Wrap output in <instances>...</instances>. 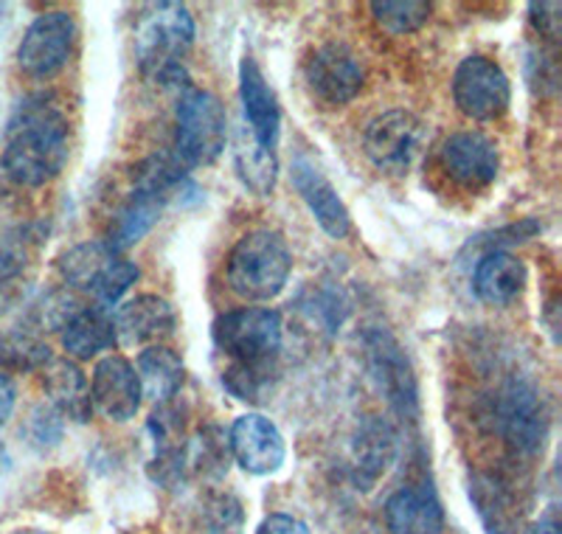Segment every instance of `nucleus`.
I'll return each instance as SVG.
<instances>
[{
	"instance_id": "393cba45",
	"label": "nucleus",
	"mask_w": 562,
	"mask_h": 534,
	"mask_svg": "<svg viewBox=\"0 0 562 534\" xmlns=\"http://www.w3.org/2000/svg\"><path fill=\"white\" fill-rule=\"evenodd\" d=\"M234 166H237L239 180L254 194H259V198L273 194L276 180H279V155H276V149L262 147L245 124L234 135Z\"/></svg>"
},
{
	"instance_id": "a878e982",
	"label": "nucleus",
	"mask_w": 562,
	"mask_h": 534,
	"mask_svg": "<svg viewBox=\"0 0 562 534\" xmlns=\"http://www.w3.org/2000/svg\"><path fill=\"white\" fill-rule=\"evenodd\" d=\"M228 440L220 427H203L189 445H183V467L200 476H223L228 470Z\"/></svg>"
},
{
	"instance_id": "6e6552de",
	"label": "nucleus",
	"mask_w": 562,
	"mask_h": 534,
	"mask_svg": "<svg viewBox=\"0 0 562 534\" xmlns=\"http://www.w3.org/2000/svg\"><path fill=\"white\" fill-rule=\"evenodd\" d=\"M428 141V130L411 110H385L363 133L366 158L391 175L408 173Z\"/></svg>"
},
{
	"instance_id": "7ed1b4c3",
	"label": "nucleus",
	"mask_w": 562,
	"mask_h": 534,
	"mask_svg": "<svg viewBox=\"0 0 562 534\" xmlns=\"http://www.w3.org/2000/svg\"><path fill=\"white\" fill-rule=\"evenodd\" d=\"M194 18L183 3H155L140 14L133 32V52L140 74L155 85H189L186 57L194 45Z\"/></svg>"
},
{
	"instance_id": "9d476101",
	"label": "nucleus",
	"mask_w": 562,
	"mask_h": 534,
	"mask_svg": "<svg viewBox=\"0 0 562 534\" xmlns=\"http://www.w3.org/2000/svg\"><path fill=\"white\" fill-rule=\"evenodd\" d=\"M77 45V20L74 14L54 9L32 20L18 45L20 70L32 79H48L68 65Z\"/></svg>"
},
{
	"instance_id": "1a4fd4ad",
	"label": "nucleus",
	"mask_w": 562,
	"mask_h": 534,
	"mask_svg": "<svg viewBox=\"0 0 562 534\" xmlns=\"http://www.w3.org/2000/svg\"><path fill=\"white\" fill-rule=\"evenodd\" d=\"M453 99L461 115L473 121H495L509 110L512 82L506 70L484 54L461 59L453 74Z\"/></svg>"
},
{
	"instance_id": "20e7f679",
	"label": "nucleus",
	"mask_w": 562,
	"mask_h": 534,
	"mask_svg": "<svg viewBox=\"0 0 562 534\" xmlns=\"http://www.w3.org/2000/svg\"><path fill=\"white\" fill-rule=\"evenodd\" d=\"M293 251L279 231H248L228 256V287L245 301H270L288 287Z\"/></svg>"
},
{
	"instance_id": "6ab92c4d",
	"label": "nucleus",
	"mask_w": 562,
	"mask_h": 534,
	"mask_svg": "<svg viewBox=\"0 0 562 534\" xmlns=\"http://www.w3.org/2000/svg\"><path fill=\"white\" fill-rule=\"evenodd\" d=\"M385 526L391 534H441L445 509L430 487L411 483L385 501Z\"/></svg>"
},
{
	"instance_id": "423d86ee",
	"label": "nucleus",
	"mask_w": 562,
	"mask_h": 534,
	"mask_svg": "<svg viewBox=\"0 0 562 534\" xmlns=\"http://www.w3.org/2000/svg\"><path fill=\"white\" fill-rule=\"evenodd\" d=\"M59 276L74 290H82L97 299V304L113 307L122 301L130 287L138 281V267L122 254H115L108 242H79L59 254Z\"/></svg>"
},
{
	"instance_id": "f03ea898",
	"label": "nucleus",
	"mask_w": 562,
	"mask_h": 534,
	"mask_svg": "<svg viewBox=\"0 0 562 534\" xmlns=\"http://www.w3.org/2000/svg\"><path fill=\"white\" fill-rule=\"evenodd\" d=\"M68 164V119L52 96H29L14 110L3 147V173L20 186L52 183Z\"/></svg>"
},
{
	"instance_id": "412c9836",
	"label": "nucleus",
	"mask_w": 562,
	"mask_h": 534,
	"mask_svg": "<svg viewBox=\"0 0 562 534\" xmlns=\"http://www.w3.org/2000/svg\"><path fill=\"white\" fill-rule=\"evenodd\" d=\"M396 436L389 422L369 420L351 442V481L358 490H371L394 461Z\"/></svg>"
},
{
	"instance_id": "4be33fe9",
	"label": "nucleus",
	"mask_w": 562,
	"mask_h": 534,
	"mask_svg": "<svg viewBox=\"0 0 562 534\" xmlns=\"http://www.w3.org/2000/svg\"><path fill=\"white\" fill-rule=\"evenodd\" d=\"M40 371H43L48 402L59 414L74 422H88L93 414V402H90L88 377L82 375L77 363L70 357H52Z\"/></svg>"
},
{
	"instance_id": "b1692460",
	"label": "nucleus",
	"mask_w": 562,
	"mask_h": 534,
	"mask_svg": "<svg viewBox=\"0 0 562 534\" xmlns=\"http://www.w3.org/2000/svg\"><path fill=\"white\" fill-rule=\"evenodd\" d=\"M140 382V391L144 397H149L158 405H167L175 394L183 386L186 366L180 360L178 352H172L169 346H147V349L138 355V369H135Z\"/></svg>"
},
{
	"instance_id": "a211bd4d",
	"label": "nucleus",
	"mask_w": 562,
	"mask_h": 534,
	"mask_svg": "<svg viewBox=\"0 0 562 534\" xmlns=\"http://www.w3.org/2000/svg\"><path fill=\"white\" fill-rule=\"evenodd\" d=\"M115 341L124 346H158L160 341L175 335L178 330V312L160 296L144 293L124 301L113 312Z\"/></svg>"
},
{
	"instance_id": "bb28decb",
	"label": "nucleus",
	"mask_w": 562,
	"mask_h": 534,
	"mask_svg": "<svg viewBox=\"0 0 562 534\" xmlns=\"http://www.w3.org/2000/svg\"><path fill=\"white\" fill-rule=\"evenodd\" d=\"M430 12L434 7L425 0H374L371 3V14L378 20V26L394 37L419 32L430 20Z\"/></svg>"
},
{
	"instance_id": "f8f14e48",
	"label": "nucleus",
	"mask_w": 562,
	"mask_h": 534,
	"mask_svg": "<svg viewBox=\"0 0 562 534\" xmlns=\"http://www.w3.org/2000/svg\"><path fill=\"white\" fill-rule=\"evenodd\" d=\"M304 77L310 93L326 108H344L366 85L363 63L344 43H326L315 48L304 65Z\"/></svg>"
},
{
	"instance_id": "72a5a7b5",
	"label": "nucleus",
	"mask_w": 562,
	"mask_h": 534,
	"mask_svg": "<svg viewBox=\"0 0 562 534\" xmlns=\"http://www.w3.org/2000/svg\"><path fill=\"white\" fill-rule=\"evenodd\" d=\"M14 405H18V386L9 375H0V427L14 414Z\"/></svg>"
},
{
	"instance_id": "0eeeda50",
	"label": "nucleus",
	"mask_w": 562,
	"mask_h": 534,
	"mask_svg": "<svg viewBox=\"0 0 562 534\" xmlns=\"http://www.w3.org/2000/svg\"><path fill=\"white\" fill-rule=\"evenodd\" d=\"M495 427L515 456L531 458L543 453L549 436V411L543 394L529 380H509L495 402Z\"/></svg>"
},
{
	"instance_id": "cd10ccee",
	"label": "nucleus",
	"mask_w": 562,
	"mask_h": 534,
	"mask_svg": "<svg viewBox=\"0 0 562 534\" xmlns=\"http://www.w3.org/2000/svg\"><path fill=\"white\" fill-rule=\"evenodd\" d=\"M479 515L484 521L486 534H515V515H512V501L506 490L492 478H479L475 487H470Z\"/></svg>"
},
{
	"instance_id": "c85d7f7f",
	"label": "nucleus",
	"mask_w": 562,
	"mask_h": 534,
	"mask_svg": "<svg viewBox=\"0 0 562 534\" xmlns=\"http://www.w3.org/2000/svg\"><path fill=\"white\" fill-rule=\"evenodd\" d=\"M26 436L37 450H52L65 436V416L59 414L52 402H43L29 414Z\"/></svg>"
},
{
	"instance_id": "f704fd0d",
	"label": "nucleus",
	"mask_w": 562,
	"mask_h": 534,
	"mask_svg": "<svg viewBox=\"0 0 562 534\" xmlns=\"http://www.w3.org/2000/svg\"><path fill=\"white\" fill-rule=\"evenodd\" d=\"M524 534H560V523L554 518H540L537 523H531Z\"/></svg>"
},
{
	"instance_id": "f3484780",
	"label": "nucleus",
	"mask_w": 562,
	"mask_h": 534,
	"mask_svg": "<svg viewBox=\"0 0 562 534\" xmlns=\"http://www.w3.org/2000/svg\"><path fill=\"white\" fill-rule=\"evenodd\" d=\"M290 180H293V189L299 191V198L304 200L315 223L321 225V231L333 240H344L351 231V216L333 180L304 155L290 166Z\"/></svg>"
},
{
	"instance_id": "7c9ffc66",
	"label": "nucleus",
	"mask_w": 562,
	"mask_h": 534,
	"mask_svg": "<svg viewBox=\"0 0 562 534\" xmlns=\"http://www.w3.org/2000/svg\"><path fill=\"white\" fill-rule=\"evenodd\" d=\"M211 532L214 534H239L243 526V512H239V503L231 496H220L211 501Z\"/></svg>"
},
{
	"instance_id": "c756f323",
	"label": "nucleus",
	"mask_w": 562,
	"mask_h": 534,
	"mask_svg": "<svg viewBox=\"0 0 562 534\" xmlns=\"http://www.w3.org/2000/svg\"><path fill=\"white\" fill-rule=\"evenodd\" d=\"M0 360L9 363L12 369H43L45 363L52 360L48 346L29 335H9L0 344Z\"/></svg>"
},
{
	"instance_id": "f257e3e1",
	"label": "nucleus",
	"mask_w": 562,
	"mask_h": 534,
	"mask_svg": "<svg viewBox=\"0 0 562 534\" xmlns=\"http://www.w3.org/2000/svg\"><path fill=\"white\" fill-rule=\"evenodd\" d=\"M214 346L225 357L223 386L243 402H262L276 377L284 326L270 307H243L217 315Z\"/></svg>"
},
{
	"instance_id": "dca6fc26",
	"label": "nucleus",
	"mask_w": 562,
	"mask_h": 534,
	"mask_svg": "<svg viewBox=\"0 0 562 534\" xmlns=\"http://www.w3.org/2000/svg\"><path fill=\"white\" fill-rule=\"evenodd\" d=\"M239 102H243V124L262 147L276 149L281 135V108L273 85L254 57L239 63Z\"/></svg>"
},
{
	"instance_id": "39448f33",
	"label": "nucleus",
	"mask_w": 562,
	"mask_h": 534,
	"mask_svg": "<svg viewBox=\"0 0 562 534\" xmlns=\"http://www.w3.org/2000/svg\"><path fill=\"white\" fill-rule=\"evenodd\" d=\"M228 141V115L211 90L183 85L175 108V155L183 166L217 164Z\"/></svg>"
},
{
	"instance_id": "5701e85b",
	"label": "nucleus",
	"mask_w": 562,
	"mask_h": 534,
	"mask_svg": "<svg viewBox=\"0 0 562 534\" xmlns=\"http://www.w3.org/2000/svg\"><path fill=\"white\" fill-rule=\"evenodd\" d=\"M115 326L113 312L102 304L79 307L63 324V346L77 360H93L102 352L113 349Z\"/></svg>"
},
{
	"instance_id": "2f4dec72",
	"label": "nucleus",
	"mask_w": 562,
	"mask_h": 534,
	"mask_svg": "<svg viewBox=\"0 0 562 534\" xmlns=\"http://www.w3.org/2000/svg\"><path fill=\"white\" fill-rule=\"evenodd\" d=\"M531 23H535L537 34H543L546 40L557 43L560 40V23H562V7L560 3H531Z\"/></svg>"
},
{
	"instance_id": "473e14b6",
	"label": "nucleus",
	"mask_w": 562,
	"mask_h": 534,
	"mask_svg": "<svg viewBox=\"0 0 562 534\" xmlns=\"http://www.w3.org/2000/svg\"><path fill=\"white\" fill-rule=\"evenodd\" d=\"M256 534H313V532H310L307 523L299 521V518L276 512V515H268L262 523H259Z\"/></svg>"
},
{
	"instance_id": "c9c22d12",
	"label": "nucleus",
	"mask_w": 562,
	"mask_h": 534,
	"mask_svg": "<svg viewBox=\"0 0 562 534\" xmlns=\"http://www.w3.org/2000/svg\"><path fill=\"white\" fill-rule=\"evenodd\" d=\"M18 534H43V532H32V529H26V532H23V529H20Z\"/></svg>"
},
{
	"instance_id": "aec40b11",
	"label": "nucleus",
	"mask_w": 562,
	"mask_h": 534,
	"mask_svg": "<svg viewBox=\"0 0 562 534\" xmlns=\"http://www.w3.org/2000/svg\"><path fill=\"white\" fill-rule=\"evenodd\" d=\"M529 285V270L509 251L492 248L475 262L473 290L484 304L506 307L518 299Z\"/></svg>"
},
{
	"instance_id": "4468645a",
	"label": "nucleus",
	"mask_w": 562,
	"mask_h": 534,
	"mask_svg": "<svg viewBox=\"0 0 562 534\" xmlns=\"http://www.w3.org/2000/svg\"><path fill=\"white\" fill-rule=\"evenodd\" d=\"M228 450L248 476H273L288 458L284 436L265 414L237 416L228 433Z\"/></svg>"
},
{
	"instance_id": "2eb2a0df",
	"label": "nucleus",
	"mask_w": 562,
	"mask_h": 534,
	"mask_svg": "<svg viewBox=\"0 0 562 534\" xmlns=\"http://www.w3.org/2000/svg\"><path fill=\"white\" fill-rule=\"evenodd\" d=\"M90 386V402L110 422H130L138 414L144 391H140L135 366L122 355H108L97 363Z\"/></svg>"
},
{
	"instance_id": "9b49d317",
	"label": "nucleus",
	"mask_w": 562,
	"mask_h": 534,
	"mask_svg": "<svg viewBox=\"0 0 562 534\" xmlns=\"http://www.w3.org/2000/svg\"><path fill=\"white\" fill-rule=\"evenodd\" d=\"M366 355H369V369L378 388L385 394L389 405L403 420L416 422L419 416V391H416V377L411 369L403 346L383 330H374L366 335Z\"/></svg>"
},
{
	"instance_id": "ddd939ff",
	"label": "nucleus",
	"mask_w": 562,
	"mask_h": 534,
	"mask_svg": "<svg viewBox=\"0 0 562 534\" xmlns=\"http://www.w3.org/2000/svg\"><path fill=\"white\" fill-rule=\"evenodd\" d=\"M439 164L456 186L467 191L490 189L501 173L498 144L484 133L464 130L441 141Z\"/></svg>"
}]
</instances>
